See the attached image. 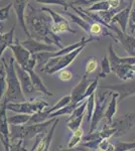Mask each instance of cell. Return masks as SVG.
<instances>
[{"label": "cell", "mask_w": 135, "mask_h": 151, "mask_svg": "<svg viewBox=\"0 0 135 151\" xmlns=\"http://www.w3.org/2000/svg\"><path fill=\"white\" fill-rule=\"evenodd\" d=\"M28 12L25 15V22L30 33V37L48 45H53L58 48H63L61 37L51 30V18L46 15L41 9H35L32 5L27 4Z\"/></svg>", "instance_id": "6da1fadb"}, {"label": "cell", "mask_w": 135, "mask_h": 151, "mask_svg": "<svg viewBox=\"0 0 135 151\" xmlns=\"http://www.w3.org/2000/svg\"><path fill=\"white\" fill-rule=\"evenodd\" d=\"M1 62L3 63L6 72V91L3 98L8 103L10 102L18 103V102L26 101L15 70V58L12 55L9 58V62L7 63L5 58L3 57L1 58Z\"/></svg>", "instance_id": "7a4b0ae2"}, {"label": "cell", "mask_w": 135, "mask_h": 151, "mask_svg": "<svg viewBox=\"0 0 135 151\" xmlns=\"http://www.w3.org/2000/svg\"><path fill=\"white\" fill-rule=\"evenodd\" d=\"M85 47H86V45H83V47H80L79 48L75 50L72 52L68 53V55H61V57H56V58H51L41 70L45 72L46 74H48V75H53L64 69H67L69 65L76 60V58L83 52V50H84Z\"/></svg>", "instance_id": "3957f363"}, {"label": "cell", "mask_w": 135, "mask_h": 151, "mask_svg": "<svg viewBox=\"0 0 135 151\" xmlns=\"http://www.w3.org/2000/svg\"><path fill=\"white\" fill-rule=\"evenodd\" d=\"M48 107V103L45 100L41 99H35L32 98L28 101L24 102H18V103H7V110L14 112V113H23L32 115L34 113H38L40 111L45 110Z\"/></svg>", "instance_id": "277c9868"}, {"label": "cell", "mask_w": 135, "mask_h": 151, "mask_svg": "<svg viewBox=\"0 0 135 151\" xmlns=\"http://www.w3.org/2000/svg\"><path fill=\"white\" fill-rule=\"evenodd\" d=\"M113 93L112 91H105L99 95V96H96V103H95V109L94 113H93L92 119H91L90 122V131L91 132H94L97 129V126L99 125L100 121L104 118V113L106 110L107 107V99L109 96H111Z\"/></svg>", "instance_id": "5b68a950"}, {"label": "cell", "mask_w": 135, "mask_h": 151, "mask_svg": "<svg viewBox=\"0 0 135 151\" xmlns=\"http://www.w3.org/2000/svg\"><path fill=\"white\" fill-rule=\"evenodd\" d=\"M41 10L45 11V13H48V15L51 18V30L56 33H73V35H77V31L73 29L70 26V21H68L65 17H63L61 14L58 12H55L48 7H41Z\"/></svg>", "instance_id": "8992f818"}, {"label": "cell", "mask_w": 135, "mask_h": 151, "mask_svg": "<svg viewBox=\"0 0 135 151\" xmlns=\"http://www.w3.org/2000/svg\"><path fill=\"white\" fill-rule=\"evenodd\" d=\"M7 103L8 102L3 98L1 104H0V141H1L2 145H3L4 150L9 151L11 140H10V131H9L10 125H9L8 122V117L6 115Z\"/></svg>", "instance_id": "52a82bcc"}, {"label": "cell", "mask_w": 135, "mask_h": 151, "mask_svg": "<svg viewBox=\"0 0 135 151\" xmlns=\"http://www.w3.org/2000/svg\"><path fill=\"white\" fill-rule=\"evenodd\" d=\"M135 124V114H126L123 117L117 119H113L110 125L114 129H116L114 137H119L131 130V128Z\"/></svg>", "instance_id": "ba28073f"}, {"label": "cell", "mask_w": 135, "mask_h": 151, "mask_svg": "<svg viewBox=\"0 0 135 151\" xmlns=\"http://www.w3.org/2000/svg\"><path fill=\"white\" fill-rule=\"evenodd\" d=\"M21 45H22L29 52L32 53V55H38V53H40V52H55L56 50H60V48L58 47H56V45H48V43L43 42V41H38L31 37L22 41Z\"/></svg>", "instance_id": "9c48e42d"}, {"label": "cell", "mask_w": 135, "mask_h": 151, "mask_svg": "<svg viewBox=\"0 0 135 151\" xmlns=\"http://www.w3.org/2000/svg\"><path fill=\"white\" fill-rule=\"evenodd\" d=\"M102 89H107L109 91L118 93V101L121 102L124 99L128 98L135 95V81L126 82L124 84H117V85H108V86H102Z\"/></svg>", "instance_id": "30bf717a"}, {"label": "cell", "mask_w": 135, "mask_h": 151, "mask_svg": "<svg viewBox=\"0 0 135 151\" xmlns=\"http://www.w3.org/2000/svg\"><path fill=\"white\" fill-rule=\"evenodd\" d=\"M9 50L12 52L15 62L20 65L21 68H25L27 65L29 60H30L32 53H30L25 47L21 45V42L18 40H15L12 45H9Z\"/></svg>", "instance_id": "8fae6325"}, {"label": "cell", "mask_w": 135, "mask_h": 151, "mask_svg": "<svg viewBox=\"0 0 135 151\" xmlns=\"http://www.w3.org/2000/svg\"><path fill=\"white\" fill-rule=\"evenodd\" d=\"M58 121L60 120H58V117L45 135L36 136L35 142H34V145L35 146H34L33 151H50L51 141L53 139V135H55V131L56 125L58 124Z\"/></svg>", "instance_id": "7c38bea8"}, {"label": "cell", "mask_w": 135, "mask_h": 151, "mask_svg": "<svg viewBox=\"0 0 135 151\" xmlns=\"http://www.w3.org/2000/svg\"><path fill=\"white\" fill-rule=\"evenodd\" d=\"M15 70H16V74L17 77H18L19 83H20V86H21V90L23 92V95L25 96V98H28L30 95H32L34 92L36 91L34 89L32 83H31L30 80V76L23 68H21L17 63L15 62Z\"/></svg>", "instance_id": "4fadbf2b"}, {"label": "cell", "mask_w": 135, "mask_h": 151, "mask_svg": "<svg viewBox=\"0 0 135 151\" xmlns=\"http://www.w3.org/2000/svg\"><path fill=\"white\" fill-rule=\"evenodd\" d=\"M114 40L121 45V47L124 48L130 57H135V37L132 35H126V32H123L122 30H118L115 32Z\"/></svg>", "instance_id": "5bb4252c"}, {"label": "cell", "mask_w": 135, "mask_h": 151, "mask_svg": "<svg viewBox=\"0 0 135 151\" xmlns=\"http://www.w3.org/2000/svg\"><path fill=\"white\" fill-rule=\"evenodd\" d=\"M29 0H13L12 2V7H13L14 11L16 14V18L18 23L20 24L21 28L25 32V35L30 38V33H29L27 26H26L25 22V8L28 4Z\"/></svg>", "instance_id": "9a60e30c"}, {"label": "cell", "mask_w": 135, "mask_h": 151, "mask_svg": "<svg viewBox=\"0 0 135 151\" xmlns=\"http://www.w3.org/2000/svg\"><path fill=\"white\" fill-rule=\"evenodd\" d=\"M90 80L88 79V76L84 75L81 79V81L78 83L75 86V88L73 89L72 93H71V103L74 104H78V103H82L84 101V95L87 91V88L90 84Z\"/></svg>", "instance_id": "2e32d148"}, {"label": "cell", "mask_w": 135, "mask_h": 151, "mask_svg": "<svg viewBox=\"0 0 135 151\" xmlns=\"http://www.w3.org/2000/svg\"><path fill=\"white\" fill-rule=\"evenodd\" d=\"M111 70L122 81H132L135 79V64L114 65L111 67Z\"/></svg>", "instance_id": "e0dca14e"}, {"label": "cell", "mask_w": 135, "mask_h": 151, "mask_svg": "<svg viewBox=\"0 0 135 151\" xmlns=\"http://www.w3.org/2000/svg\"><path fill=\"white\" fill-rule=\"evenodd\" d=\"M109 28H107L106 26H104L98 21L92 20L89 24V29H88V33L90 35V37L93 40H99L102 36H110L113 40L115 38V35L112 32H110L108 30Z\"/></svg>", "instance_id": "ac0fdd59"}, {"label": "cell", "mask_w": 135, "mask_h": 151, "mask_svg": "<svg viewBox=\"0 0 135 151\" xmlns=\"http://www.w3.org/2000/svg\"><path fill=\"white\" fill-rule=\"evenodd\" d=\"M133 1L134 0H131L129 2V5L127 7H124L123 9H121L114 17L112 18L111 22L110 23H118L121 30L123 32H126L127 29V24H128L129 21V16H130V12H131V8L132 5H133Z\"/></svg>", "instance_id": "d6986e66"}, {"label": "cell", "mask_w": 135, "mask_h": 151, "mask_svg": "<svg viewBox=\"0 0 135 151\" xmlns=\"http://www.w3.org/2000/svg\"><path fill=\"white\" fill-rule=\"evenodd\" d=\"M26 72H27L29 76H30L31 83H32L34 89H35L36 91L40 92L41 94H43V95H45V96H48V97L53 96V94L51 93V91H48V89L46 88V86L43 84V80H41V78L40 77V75H38L35 70H26Z\"/></svg>", "instance_id": "ffe728a7"}, {"label": "cell", "mask_w": 135, "mask_h": 151, "mask_svg": "<svg viewBox=\"0 0 135 151\" xmlns=\"http://www.w3.org/2000/svg\"><path fill=\"white\" fill-rule=\"evenodd\" d=\"M118 97H119L118 93H113L112 94L111 101H110L109 104L107 105L106 110H105V113H104V119H105V121H106L105 123H108V124L112 123L115 114H116V112H117Z\"/></svg>", "instance_id": "44dd1931"}, {"label": "cell", "mask_w": 135, "mask_h": 151, "mask_svg": "<svg viewBox=\"0 0 135 151\" xmlns=\"http://www.w3.org/2000/svg\"><path fill=\"white\" fill-rule=\"evenodd\" d=\"M65 14L68 16L69 19L71 20V22L73 23H76L77 25H79L83 30H85L86 32H88V29H89V24L90 22L87 20H85L83 17H81L80 15L78 14H74V13H71L69 11H65Z\"/></svg>", "instance_id": "7402d4cb"}, {"label": "cell", "mask_w": 135, "mask_h": 151, "mask_svg": "<svg viewBox=\"0 0 135 151\" xmlns=\"http://www.w3.org/2000/svg\"><path fill=\"white\" fill-rule=\"evenodd\" d=\"M31 115L23 113H18L15 115H12L8 117V122L9 125H25L28 123L29 119Z\"/></svg>", "instance_id": "603a6c76"}, {"label": "cell", "mask_w": 135, "mask_h": 151, "mask_svg": "<svg viewBox=\"0 0 135 151\" xmlns=\"http://www.w3.org/2000/svg\"><path fill=\"white\" fill-rule=\"evenodd\" d=\"M81 103H78V104H74V103H70L67 106L63 107L62 109L60 110L56 111V112H53L51 114L48 119H51V118H56V117H60V116H63V115H71L73 113V111L79 106Z\"/></svg>", "instance_id": "cb8c5ba5"}, {"label": "cell", "mask_w": 135, "mask_h": 151, "mask_svg": "<svg viewBox=\"0 0 135 151\" xmlns=\"http://www.w3.org/2000/svg\"><path fill=\"white\" fill-rule=\"evenodd\" d=\"M6 91V72L3 63H0V104H1L3 97Z\"/></svg>", "instance_id": "d4e9b609"}, {"label": "cell", "mask_w": 135, "mask_h": 151, "mask_svg": "<svg viewBox=\"0 0 135 151\" xmlns=\"http://www.w3.org/2000/svg\"><path fill=\"white\" fill-rule=\"evenodd\" d=\"M83 137H84V130H83L82 127H80L79 129H77V130L73 132L72 136L70 138V141L68 143V146L69 147H75V146H77L83 140Z\"/></svg>", "instance_id": "484cf974"}, {"label": "cell", "mask_w": 135, "mask_h": 151, "mask_svg": "<svg viewBox=\"0 0 135 151\" xmlns=\"http://www.w3.org/2000/svg\"><path fill=\"white\" fill-rule=\"evenodd\" d=\"M108 9H112L111 6H110L109 0H103V1L97 2V3L91 5L90 8H88L87 10L90 12H100L108 10Z\"/></svg>", "instance_id": "4316f807"}, {"label": "cell", "mask_w": 135, "mask_h": 151, "mask_svg": "<svg viewBox=\"0 0 135 151\" xmlns=\"http://www.w3.org/2000/svg\"><path fill=\"white\" fill-rule=\"evenodd\" d=\"M114 151H129L135 149V142H125V141H116L113 143Z\"/></svg>", "instance_id": "83f0119b"}, {"label": "cell", "mask_w": 135, "mask_h": 151, "mask_svg": "<svg viewBox=\"0 0 135 151\" xmlns=\"http://www.w3.org/2000/svg\"><path fill=\"white\" fill-rule=\"evenodd\" d=\"M111 65L108 55H105L101 62V72L98 74L100 78H106L108 75L111 74Z\"/></svg>", "instance_id": "f1b7e54d"}, {"label": "cell", "mask_w": 135, "mask_h": 151, "mask_svg": "<svg viewBox=\"0 0 135 151\" xmlns=\"http://www.w3.org/2000/svg\"><path fill=\"white\" fill-rule=\"evenodd\" d=\"M84 117H85V114L84 115H81L79 117H76V118H73V119H68L67 126H68L69 130L74 132V131H76L77 129H79L83 123Z\"/></svg>", "instance_id": "f546056e"}, {"label": "cell", "mask_w": 135, "mask_h": 151, "mask_svg": "<svg viewBox=\"0 0 135 151\" xmlns=\"http://www.w3.org/2000/svg\"><path fill=\"white\" fill-rule=\"evenodd\" d=\"M95 103H96V94H93L87 99V108L86 109H87V121L89 123L91 122L93 113H94Z\"/></svg>", "instance_id": "4dcf8cb0"}, {"label": "cell", "mask_w": 135, "mask_h": 151, "mask_svg": "<svg viewBox=\"0 0 135 151\" xmlns=\"http://www.w3.org/2000/svg\"><path fill=\"white\" fill-rule=\"evenodd\" d=\"M34 1L38 2L41 4H50V5H58L63 6L65 9L72 7V2H68L67 0H34Z\"/></svg>", "instance_id": "1f68e13d"}, {"label": "cell", "mask_w": 135, "mask_h": 151, "mask_svg": "<svg viewBox=\"0 0 135 151\" xmlns=\"http://www.w3.org/2000/svg\"><path fill=\"white\" fill-rule=\"evenodd\" d=\"M70 103H71V97H70V95H67V96L63 97L62 99L58 100V103H56V105H53L51 108L48 109V110L50 111V113L51 114L53 112H56V111L60 110V109H62L63 107L67 106V105H69Z\"/></svg>", "instance_id": "d6a6232c"}, {"label": "cell", "mask_w": 135, "mask_h": 151, "mask_svg": "<svg viewBox=\"0 0 135 151\" xmlns=\"http://www.w3.org/2000/svg\"><path fill=\"white\" fill-rule=\"evenodd\" d=\"M99 79H100V77L97 75V77L90 82L89 86H88V88H87V91H86V93L84 95V100L88 99L91 95L95 94L96 90H97V88H98V85H99Z\"/></svg>", "instance_id": "836d02e7"}, {"label": "cell", "mask_w": 135, "mask_h": 151, "mask_svg": "<svg viewBox=\"0 0 135 151\" xmlns=\"http://www.w3.org/2000/svg\"><path fill=\"white\" fill-rule=\"evenodd\" d=\"M98 68V62L95 58H91L87 60L86 63V75H90L92 73H94Z\"/></svg>", "instance_id": "e575fe53"}, {"label": "cell", "mask_w": 135, "mask_h": 151, "mask_svg": "<svg viewBox=\"0 0 135 151\" xmlns=\"http://www.w3.org/2000/svg\"><path fill=\"white\" fill-rule=\"evenodd\" d=\"M9 151H28L25 147V143L24 140L19 139L16 141H13L10 144V149Z\"/></svg>", "instance_id": "d590c367"}, {"label": "cell", "mask_w": 135, "mask_h": 151, "mask_svg": "<svg viewBox=\"0 0 135 151\" xmlns=\"http://www.w3.org/2000/svg\"><path fill=\"white\" fill-rule=\"evenodd\" d=\"M99 151H114V145L109 141V139H102L98 145Z\"/></svg>", "instance_id": "8d00e7d4"}, {"label": "cell", "mask_w": 135, "mask_h": 151, "mask_svg": "<svg viewBox=\"0 0 135 151\" xmlns=\"http://www.w3.org/2000/svg\"><path fill=\"white\" fill-rule=\"evenodd\" d=\"M58 78L63 82H70L73 79V73L67 69L58 72Z\"/></svg>", "instance_id": "74e56055"}, {"label": "cell", "mask_w": 135, "mask_h": 151, "mask_svg": "<svg viewBox=\"0 0 135 151\" xmlns=\"http://www.w3.org/2000/svg\"><path fill=\"white\" fill-rule=\"evenodd\" d=\"M11 7H12V3H9L7 6L0 8V22H3V21L8 19L9 12H10Z\"/></svg>", "instance_id": "f35d334b"}, {"label": "cell", "mask_w": 135, "mask_h": 151, "mask_svg": "<svg viewBox=\"0 0 135 151\" xmlns=\"http://www.w3.org/2000/svg\"><path fill=\"white\" fill-rule=\"evenodd\" d=\"M103 1V0H75L72 2L73 5H93V4L97 3V2Z\"/></svg>", "instance_id": "ab89813d"}, {"label": "cell", "mask_w": 135, "mask_h": 151, "mask_svg": "<svg viewBox=\"0 0 135 151\" xmlns=\"http://www.w3.org/2000/svg\"><path fill=\"white\" fill-rule=\"evenodd\" d=\"M56 151H95L92 149H89V148L85 147V146L81 145V146H75V147H69V148H58Z\"/></svg>", "instance_id": "60d3db41"}, {"label": "cell", "mask_w": 135, "mask_h": 151, "mask_svg": "<svg viewBox=\"0 0 135 151\" xmlns=\"http://www.w3.org/2000/svg\"><path fill=\"white\" fill-rule=\"evenodd\" d=\"M3 28V25H2V22H0V35H1V30Z\"/></svg>", "instance_id": "b9f144b4"}, {"label": "cell", "mask_w": 135, "mask_h": 151, "mask_svg": "<svg viewBox=\"0 0 135 151\" xmlns=\"http://www.w3.org/2000/svg\"><path fill=\"white\" fill-rule=\"evenodd\" d=\"M34 146H35V145H34V144H33V146H32V148H31V149H30V150H29V151H33V150H34Z\"/></svg>", "instance_id": "7bdbcfd3"}, {"label": "cell", "mask_w": 135, "mask_h": 151, "mask_svg": "<svg viewBox=\"0 0 135 151\" xmlns=\"http://www.w3.org/2000/svg\"><path fill=\"white\" fill-rule=\"evenodd\" d=\"M129 151H135V149H133V150H129Z\"/></svg>", "instance_id": "ee69618b"}]
</instances>
